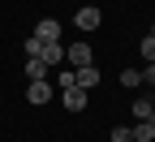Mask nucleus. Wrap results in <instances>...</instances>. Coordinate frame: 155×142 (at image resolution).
Masks as SVG:
<instances>
[{
    "mask_svg": "<svg viewBox=\"0 0 155 142\" xmlns=\"http://www.w3.org/2000/svg\"><path fill=\"white\" fill-rule=\"evenodd\" d=\"M73 22H78V30H99L104 26V13L95 9V5H82V9L73 13Z\"/></svg>",
    "mask_w": 155,
    "mask_h": 142,
    "instance_id": "nucleus-1",
    "label": "nucleus"
},
{
    "mask_svg": "<svg viewBox=\"0 0 155 142\" xmlns=\"http://www.w3.org/2000/svg\"><path fill=\"white\" fill-rule=\"evenodd\" d=\"M65 60H69L73 69H86V65H91V43H86V39L69 43V48H65Z\"/></svg>",
    "mask_w": 155,
    "mask_h": 142,
    "instance_id": "nucleus-2",
    "label": "nucleus"
},
{
    "mask_svg": "<svg viewBox=\"0 0 155 142\" xmlns=\"http://www.w3.org/2000/svg\"><path fill=\"white\" fill-rule=\"evenodd\" d=\"M26 104H35V108L52 104V82H48V78H43V82H26Z\"/></svg>",
    "mask_w": 155,
    "mask_h": 142,
    "instance_id": "nucleus-3",
    "label": "nucleus"
},
{
    "mask_svg": "<svg viewBox=\"0 0 155 142\" xmlns=\"http://www.w3.org/2000/svg\"><path fill=\"white\" fill-rule=\"evenodd\" d=\"M73 86L91 95L95 86H99V69H95V65H86V69H73Z\"/></svg>",
    "mask_w": 155,
    "mask_h": 142,
    "instance_id": "nucleus-4",
    "label": "nucleus"
},
{
    "mask_svg": "<svg viewBox=\"0 0 155 142\" xmlns=\"http://www.w3.org/2000/svg\"><path fill=\"white\" fill-rule=\"evenodd\" d=\"M35 39H43V43H61V22H56V17H43V22L35 26Z\"/></svg>",
    "mask_w": 155,
    "mask_h": 142,
    "instance_id": "nucleus-5",
    "label": "nucleus"
},
{
    "mask_svg": "<svg viewBox=\"0 0 155 142\" xmlns=\"http://www.w3.org/2000/svg\"><path fill=\"white\" fill-rule=\"evenodd\" d=\"M86 99H91V95H86V91H78V86L61 91V104H65L69 112H82V108H86Z\"/></svg>",
    "mask_w": 155,
    "mask_h": 142,
    "instance_id": "nucleus-6",
    "label": "nucleus"
},
{
    "mask_svg": "<svg viewBox=\"0 0 155 142\" xmlns=\"http://www.w3.org/2000/svg\"><path fill=\"white\" fill-rule=\"evenodd\" d=\"M39 60H43L48 69H56V65L65 60V48H61V43H43V52H39Z\"/></svg>",
    "mask_w": 155,
    "mask_h": 142,
    "instance_id": "nucleus-7",
    "label": "nucleus"
},
{
    "mask_svg": "<svg viewBox=\"0 0 155 142\" xmlns=\"http://www.w3.org/2000/svg\"><path fill=\"white\" fill-rule=\"evenodd\" d=\"M129 134H134V142H155V121H138Z\"/></svg>",
    "mask_w": 155,
    "mask_h": 142,
    "instance_id": "nucleus-8",
    "label": "nucleus"
},
{
    "mask_svg": "<svg viewBox=\"0 0 155 142\" xmlns=\"http://www.w3.org/2000/svg\"><path fill=\"white\" fill-rule=\"evenodd\" d=\"M48 73H52V69L43 65V60H26V82H43Z\"/></svg>",
    "mask_w": 155,
    "mask_h": 142,
    "instance_id": "nucleus-9",
    "label": "nucleus"
},
{
    "mask_svg": "<svg viewBox=\"0 0 155 142\" xmlns=\"http://www.w3.org/2000/svg\"><path fill=\"white\" fill-rule=\"evenodd\" d=\"M134 121H155V108H151V99H134Z\"/></svg>",
    "mask_w": 155,
    "mask_h": 142,
    "instance_id": "nucleus-10",
    "label": "nucleus"
},
{
    "mask_svg": "<svg viewBox=\"0 0 155 142\" xmlns=\"http://www.w3.org/2000/svg\"><path fill=\"white\" fill-rule=\"evenodd\" d=\"M121 86H125V91L142 86V69H125V73H121Z\"/></svg>",
    "mask_w": 155,
    "mask_h": 142,
    "instance_id": "nucleus-11",
    "label": "nucleus"
},
{
    "mask_svg": "<svg viewBox=\"0 0 155 142\" xmlns=\"http://www.w3.org/2000/svg\"><path fill=\"white\" fill-rule=\"evenodd\" d=\"M138 52H142V60H147V65H155V39H151V35L138 43Z\"/></svg>",
    "mask_w": 155,
    "mask_h": 142,
    "instance_id": "nucleus-12",
    "label": "nucleus"
},
{
    "mask_svg": "<svg viewBox=\"0 0 155 142\" xmlns=\"http://www.w3.org/2000/svg\"><path fill=\"white\" fill-rule=\"evenodd\" d=\"M112 142H134V134H129L125 125H112Z\"/></svg>",
    "mask_w": 155,
    "mask_h": 142,
    "instance_id": "nucleus-13",
    "label": "nucleus"
},
{
    "mask_svg": "<svg viewBox=\"0 0 155 142\" xmlns=\"http://www.w3.org/2000/svg\"><path fill=\"white\" fill-rule=\"evenodd\" d=\"M142 82H147V86H155V65H147V69H142Z\"/></svg>",
    "mask_w": 155,
    "mask_h": 142,
    "instance_id": "nucleus-14",
    "label": "nucleus"
},
{
    "mask_svg": "<svg viewBox=\"0 0 155 142\" xmlns=\"http://www.w3.org/2000/svg\"><path fill=\"white\" fill-rule=\"evenodd\" d=\"M151 108H155V95H151Z\"/></svg>",
    "mask_w": 155,
    "mask_h": 142,
    "instance_id": "nucleus-15",
    "label": "nucleus"
},
{
    "mask_svg": "<svg viewBox=\"0 0 155 142\" xmlns=\"http://www.w3.org/2000/svg\"><path fill=\"white\" fill-rule=\"evenodd\" d=\"M151 39H155V26H151Z\"/></svg>",
    "mask_w": 155,
    "mask_h": 142,
    "instance_id": "nucleus-16",
    "label": "nucleus"
}]
</instances>
